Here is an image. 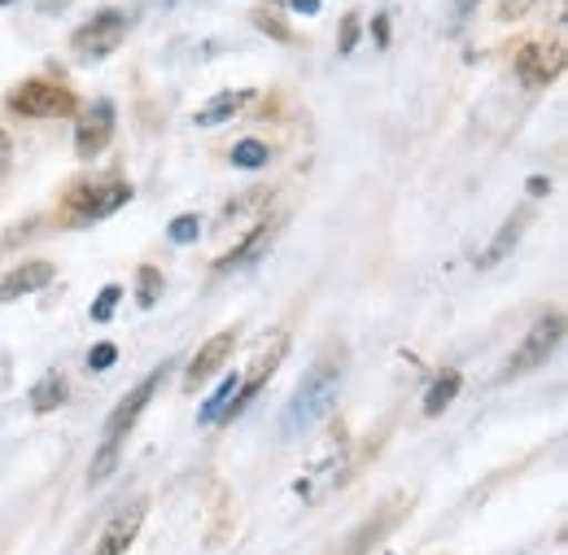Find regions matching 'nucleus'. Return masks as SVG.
<instances>
[{"label":"nucleus","instance_id":"nucleus-1","mask_svg":"<svg viewBox=\"0 0 568 555\" xmlns=\"http://www.w3.org/2000/svg\"><path fill=\"white\" fill-rule=\"evenodd\" d=\"M337 385H342V354H324V359L306 372V381L297 385V394H293L288 407H284V416H281L284 437H302L306 428H315L320 420L328 416L333 403H337Z\"/></svg>","mask_w":568,"mask_h":555},{"label":"nucleus","instance_id":"nucleus-2","mask_svg":"<svg viewBox=\"0 0 568 555\" xmlns=\"http://www.w3.org/2000/svg\"><path fill=\"white\" fill-rule=\"evenodd\" d=\"M166 381V367H158V372H149L141 385L110 412V420H105V433H101V446H97V455H92V468H88V482L92 486H101L114 468H119V451H123V437L136 428V420H141V412L149 407V398H153V390Z\"/></svg>","mask_w":568,"mask_h":555},{"label":"nucleus","instance_id":"nucleus-3","mask_svg":"<svg viewBox=\"0 0 568 555\" xmlns=\"http://www.w3.org/2000/svg\"><path fill=\"white\" fill-rule=\"evenodd\" d=\"M74 92L62 83H49V79H27L22 88L9 92V110L22 114V119H67L74 114Z\"/></svg>","mask_w":568,"mask_h":555},{"label":"nucleus","instance_id":"nucleus-4","mask_svg":"<svg viewBox=\"0 0 568 555\" xmlns=\"http://www.w3.org/2000/svg\"><path fill=\"white\" fill-rule=\"evenodd\" d=\"M560 342H565V315H560V311H547V315L529 329V337L520 342V350L511 354V363H507L503 376H525V372L542 367V363L560 350Z\"/></svg>","mask_w":568,"mask_h":555},{"label":"nucleus","instance_id":"nucleus-5","mask_svg":"<svg viewBox=\"0 0 568 555\" xmlns=\"http://www.w3.org/2000/svg\"><path fill=\"white\" fill-rule=\"evenodd\" d=\"M123 36H128V18L119 9H105V13H97L92 22H83L74 31V53L79 58H105V53L119 49Z\"/></svg>","mask_w":568,"mask_h":555},{"label":"nucleus","instance_id":"nucleus-6","mask_svg":"<svg viewBox=\"0 0 568 555\" xmlns=\"http://www.w3.org/2000/svg\"><path fill=\"white\" fill-rule=\"evenodd\" d=\"M132 198V184L123 180H101V184H79L71 198H67V210L74 219H105Z\"/></svg>","mask_w":568,"mask_h":555},{"label":"nucleus","instance_id":"nucleus-7","mask_svg":"<svg viewBox=\"0 0 568 555\" xmlns=\"http://www.w3.org/2000/svg\"><path fill=\"white\" fill-rule=\"evenodd\" d=\"M110 132H114V105H110V101H97V105L79 119V128H74V153H79V158L101 153V149L110 144Z\"/></svg>","mask_w":568,"mask_h":555},{"label":"nucleus","instance_id":"nucleus-8","mask_svg":"<svg viewBox=\"0 0 568 555\" xmlns=\"http://www.w3.org/2000/svg\"><path fill=\"white\" fill-rule=\"evenodd\" d=\"M232 350H236V333H214L211 342L197 350V359L189 363V372H184V390H202L214 372L227 363Z\"/></svg>","mask_w":568,"mask_h":555},{"label":"nucleus","instance_id":"nucleus-9","mask_svg":"<svg viewBox=\"0 0 568 555\" xmlns=\"http://www.w3.org/2000/svg\"><path fill=\"white\" fill-rule=\"evenodd\" d=\"M565 67V44H525L520 58H516V74L525 83H551Z\"/></svg>","mask_w":568,"mask_h":555},{"label":"nucleus","instance_id":"nucleus-10","mask_svg":"<svg viewBox=\"0 0 568 555\" xmlns=\"http://www.w3.org/2000/svg\"><path fill=\"white\" fill-rule=\"evenodd\" d=\"M141 521H144V503L123 507V512H119V516L105 525V534H101V543H97V552H92V555H123L132 543H136Z\"/></svg>","mask_w":568,"mask_h":555},{"label":"nucleus","instance_id":"nucleus-11","mask_svg":"<svg viewBox=\"0 0 568 555\" xmlns=\"http://www.w3.org/2000/svg\"><path fill=\"white\" fill-rule=\"evenodd\" d=\"M53 263H44V259H36V263H22V268H13V272H4L0 276V302H13V297H22V293H40L44 284H53Z\"/></svg>","mask_w":568,"mask_h":555},{"label":"nucleus","instance_id":"nucleus-12","mask_svg":"<svg viewBox=\"0 0 568 555\" xmlns=\"http://www.w3.org/2000/svg\"><path fill=\"white\" fill-rule=\"evenodd\" d=\"M529 219H534L529 210H516V214H511V219H507V223L498 228V236L490 241V250L481 254V268H495V263H503V259H507V254H511V250L520 245V236H525Z\"/></svg>","mask_w":568,"mask_h":555},{"label":"nucleus","instance_id":"nucleus-13","mask_svg":"<svg viewBox=\"0 0 568 555\" xmlns=\"http://www.w3.org/2000/svg\"><path fill=\"white\" fill-rule=\"evenodd\" d=\"M254 101V92L250 88H236V92H223V97H214L211 105L197 114V128H219V123H227L232 114H241V105H250Z\"/></svg>","mask_w":568,"mask_h":555},{"label":"nucleus","instance_id":"nucleus-14","mask_svg":"<svg viewBox=\"0 0 568 555\" xmlns=\"http://www.w3.org/2000/svg\"><path fill=\"white\" fill-rule=\"evenodd\" d=\"M67 398H71L67 376H62V372H49V376H44V381L31 390V412H40V416H44V412H58Z\"/></svg>","mask_w":568,"mask_h":555},{"label":"nucleus","instance_id":"nucleus-15","mask_svg":"<svg viewBox=\"0 0 568 555\" xmlns=\"http://www.w3.org/2000/svg\"><path fill=\"white\" fill-rule=\"evenodd\" d=\"M459 385H464V381H459V372H455V367H446V372H442V376H437V381L428 385V394H425V416H442V412H446V407L455 403Z\"/></svg>","mask_w":568,"mask_h":555},{"label":"nucleus","instance_id":"nucleus-16","mask_svg":"<svg viewBox=\"0 0 568 555\" xmlns=\"http://www.w3.org/2000/svg\"><path fill=\"white\" fill-rule=\"evenodd\" d=\"M272 236H276V223H263V228H254V236L232 254V259H219V272H227V268H245V263H254L267 245H272Z\"/></svg>","mask_w":568,"mask_h":555},{"label":"nucleus","instance_id":"nucleus-17","mask_svg":"<svg viewBox=\"0 0 568 555\" xmlns=\"http://www.w3.org/2000/svg\"><path fill=\"white\" fill-rule=\"evenodd\" d=\"M236 390H241V376H236V372H232V376H223V381H219V390H214V394H211V403L202 407V424H214V420L223 416V412L232 407V398H236Z\"/></svg>","mask_w":568,"mask_h":555},{"label":"nucleus","instance_id":"nucleus-18","mask_svg":"<svg viewBox=\"0 0 568 555\" xmlns=\"http://www.w3.org/2000/svg\"><path fill=\"white\" fill-rule=\"evenodd\" d=\"M232 167H241V171L267 167V144H263V140H241V144L232 149Z\"/></svg>","mask_w":568,"mask_h":555},{"label":"nucleus","instance_id":"nucleus-19","mask_svg":"<svg viewBox=\"0 0 568 555\" xmlns=\"http://www.w3.org/2000/svg\"><path fill=\"white\" fill-rule=\"evenodd\" d=\"M389 521H394V512H385V516H376V521H367V525H363V534H358L355 543L346 547V555H363V552H367V547H376V543H381V534L389 529Z\"/></svg>","mask_w":568,"mask_h":555},{"label":"nucleus","instance_id":"nucleus-20","mask_svg":"<svg viewBox=\"0 0 568 555\" xmlns=\"http://www.w3.org/2000/svg\"><path fill=\"white\" fill-rule=\"evenodd\" d=\"M166 236H171L175 245H189V241H197V236H202V223H197V214H180V219L166 228Z\"/></svg>","mask_w":568,"mask_h":555},{"label":"nucleus","instance_id":"nucleus-21","mask_svg":"<svg viewBox=\"0 0 568 555\" xmlns=\"http://www.w3.org/2000/svg\"><path fill=\"white\" fill-rule=\"evenodd\" d=\"M141 289H136V302H141V306H153V302H158V293H162V272H158V268H141Z\"/></svg>","mask_w":568,"mask_h":555},{"label":"nucleus","instance_id":"nucleus-22","mask_svg":"<svg viewBox=\"0 0 568 555\" xmlns=\"http://www.w3.org/2000/svg\"><path fill=\"white\" fill-rule=\"evenodd\" d=\"M119 297H123V289H119V284H110V289H105V293H101V297L92 302V320H97V324H105V320L114 315V306H119Z\"/></svg>","mask_w":568,"mask_h":555},{"label":"nucleus","instance_id":"nucleus-23","mask_svg":"<svg viewBox=\"0 0 568 555\" xmlns=\"http://www.w3.org/2000/svg\"><path fill=\"white\" fill-rule=\"evenodd\" d=\"M114 359H119V346H114V342H101V346L88 350V367H97V372H105Z\"/></svg>","mask_w":568,"mask_h":555},{"label":"nucleus","instance_id":"nucleus-24","mask_svg":"<svg viewBox=\"0 0 568 555\" xmlns=\"http://www.w3.org/2000/svg\"><path fill=\"white\" fill-rule=\"evenodd\" d=\"M529 193H534V198L551 193V180H547V175H529Z\"/></svg>","mask_w":568,"mask_h":555},{"label":"nucleus","instance_id":"nucleus-25","mask_svg":"<svg viewBox=\"0 0 568 555\" xmlns=\"http://www.w3.org/2000/svg\"><path fill=\"white\" fill-rule=\"evenodd\" d=\"M355 36H358V22L351 18V22H346V40H342V49H346V53L355 49Z\"/></svg>","mask_w":568,"mask_h":555},{"label":"nucleus","instance_id":"nucleus-26","mask_svg":"<svg viewBox=\"0 0 568 555\" xmlns=\"http://www.w3.org/2000/svg\"><path fill=\"white\" fill-rule=\"evenodd\" d=\"M4 167H9V137L0 132V175H4Z\"/></svg>","mask_w":568,"mask_h":555}]
</instances>
